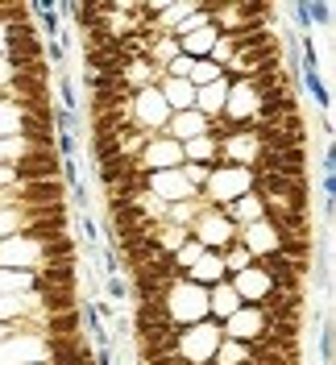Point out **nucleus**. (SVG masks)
<instances>
[{
	"mask_svg": "<svg viewBox=\"0 0 336 365\" xmlns=\"http://www.w3.org/2000/svg\"><path fill=\"white\" fill-rule=\"evenodd\" d=\"M162 307H166V316H170L175 328H191V324L208 319V291L195 287V282H187V278H175L166 287V295H162Z\"/></svg>",
	"mask_w": 336,
	"mask_h": 365,
	"instance_id": "1",
	"label": "nucleus"
},
{
	"mask_svg": "<svg viewBox=\"0 0 336 365\" xmlns=\"http://www.w3.org/2000/svg\"><path fill=\"white\" fill-rule=\"evenodd\" d=\"M249 191H253V175H249V170L216 162L200 195H203V204L208 207H228L233 200H241V195H249Z\"/></svg>",
	"mask_w": 336,
	"mask_h": 365,
	"instance_id": "2",
	"label": "nucleus"
},
{
	"mask_svg": "<svg viewBox=\"0 0 336 365\" xmlns=\"http://www.w3.org/2000/svg\"><path fill=\"white\" fill-rule=\"evenodd\" d=\"M220 324H212V319H200V324H191V328H179V341H175V353H179L187 365H208L212 361V353L220 349Z\"/></svg>",
	"mask_w": 336,
	"mask_h": 365,
	"instance_id": "3",
	"label": "nucleus"
},
{
	"mask_svg": "<svg viewBox=\"0 0 336 365\" xmlns=\"http://www.w3.org/2000/svg\"><path fill=\"white\" fill-rule=\"evenodd\" d=\"M166 120H170V108H166V100L158 96V88H141L133 91V100H129V129H141V133H162L166 129Z\"/></svg>",
	"mask_w": 336,
	"mask_h": 365,
	"instance_id": "4",
	"label": "nucleus"
},
{
	"mask_svg": "<svg viewBox=\"0 0 336 365\" xmlns=\"http://www.w3.org/2000/svg\"><path fill=\"white\" fill-rule=\"evenodd\" d=\"M191 237L200 241L203 250L224 253L228 245H237V225H233V220H224L220 207H203L200 216H195V225H191Z\"/></svg>",
	"mask_w": 336,
	"mask_h": 365,
	"instance_id": "5",
	"label": "nucleus"
},
{
	"mask_svg": "<svg viewBox=\"0 0 336 365\" xmlns=\"http://www.w3.org/2000/svg\"><path fill=\"white\" fill-rule=\"evenodd\" d=\"M71 232V220H67V207H46V212H21V232L25 241L34 245H46L54 237H67Z\"/></svg>",
	"mask_w": 336,
	"mask_h": 365,
	"instance_id": "6",
	"label": "nucleus"
},
{
	"mask_svg": "<svg viewBox=\"0 0 336 365\" xmlns=\"http://www.w3.org/2000/svg\"><path fill=\"white\" fill-rule=\"evenodd\" d=\"M249 175H253V179H258V175H278V179H312V175H307V150H262Z\"/></svg>",
	"mask_w": 336,
	"mask_h": 365,
	"instance_id": "7",
	"label": "nucleus"
},
{
	"mask_svg": "<svg viewBox=\"0 0 336 365\" xmlns=\"http://www.w3.org/2000/svg\"><path fill=\"white\" fill-rule=\"evenodd\" d=\"M137 166L146 170V175H162V170H179L183 166V145L179 141H170L166 133H154L146 145H141V154H137Z\"/></svg>",
	"mask_w": 336,
	"mask_h": 365,
	"instance_id": "8",
	"label": "nucleus"
},
{
	"mask_svg": "<svg viewBox=\"0 0 336 365\" xmlns=\"http://www.w3.org/2000/svg\"><path fill=\"white\" fill-rule=\"evenodd\" d=\"M0 365H46V344H42V336L17 332V336L0 341Z\"/></svg>",
	"mask_w": 336,
	"mask_h": 365,
	"instance_id": "9",
	"label": "nucleus"
},
{
	"mask_svg": "<svg viewBox=\"0 0 336 365\" xmlns=\"http://www.w3.org/2000/svg\"><path fill=\"white\" fill-rule=\"evenodd\" d=\"M42 291H79V257L42 266L34 274V295H42Z\"/></svg>",
	"mask_w": 336,
	"mask_h": 365,
	"instance_id": "10",
	"label": "nucleus"
},
{
	"mask_svg": "<svg viewBox=\"0 0 336 365\" xmlns=\"http://www.w3.org/2000/svg\"><path fill=\"white\" fill-rule=\"evenodd\" d=\"M262 332H266V316H262L258 307H241L237 316H228L220 324V336H224V341H237V344L258 341Z\"/></svg>",
	"mask_w": 336,
	"mask_h": 365,
	"instance_id": "11",
	"label": "nucleus"
},
{
	"mask_svg": "<svg viewBox=\"0 0 336 365\" xmlns=\"http://www.w3.org/2000/svg\"><path fill=\"white\" fill-rule=\"evenodd\" d=\"M237 245H245V250L253 253V262H258V257H266V253H278V228L270 225V220L245 225V228H237Z\"/></svg>",
	"mask_w": 336,
	"mask_h": 365,
	"instance_id": "12",
	"label": "nucleus"
},
{
	"mask_svg": "<svg viewBox=\"0 0 336 365\" xmlns=\"http://www.w3.org/2000/svg\"><path fill=\"white\" fill-rule=\"evenodd\" d=\"M228 282H233V291H237V299H241L245 307H258V303H262V299H266L270 291H274V287L266 282V274L258 270V266H249V270L233 274Z\"/></svg>",
	"mask_w": 336,
	"mask_h": 365,
	"instance_id": "13",
	"label": "nucleus"
},
{
	"mask_svg": "<svg viewBox=\"0 0 336 365\" xmlns=\"http://www.w3.org/2000/svg\"><path fill=\"white\" fill-rule=\"evenodd\" d=\"M245 303L237 299V291H233V282L224 278V282H216V287H208V319L212 324H224L228 316H237Z\"/></svg>",
	"mask_w": 336,
	"mask_h": 365,
	"instance_id": "14",
	"label": "nucleus"
},
{
	"mask_svg": "<svg viewBox=\"0 0 336 365\" xmlns=\"http://www.w3.org/2000/svg\"><path fill=\"white\" fill-rule=\"evenodd\" d=\"M158 96L166 100V108H170V116L175 113H191L195 108V88L187 83V79H158Z\"/></svg>",
	"mask_w": 336,
	"mask_h": 365,
	"instance_id": "15",
	"label": "nucleus"
},
{
	"mask_svg": "<svg viewBox=\"0 0 336 365\" xmlns=\"http://www.w3.org/2000/svg\"><path fill=\"white\" fill-rule=\"evenodd\" d=\"M183 278H187V282H195V287H203V291H208V287H216V282H224L228 274H224V262H220V253L203 250V253H200V262H195L191 270L183 274Z\"/></svg>",
	"mask_w": 336,
	"mask_h": 365,
	"instance_id": "16",
	"label": "nucleus"
},
{
	"mask_svg": "<svg viewBox=\"0 0 336 365\" xmlns=\"http://www.w3.org/2000/svg\"><path fill=\"white\" fill-rule=\"evenodd\" d=\"M162 133L183 145V141H191V137H203V133H208V116H200L195 108H191V113H175L170 120H166V129H162Z\"/></svg>",
	"mask_w": 336,
	"mask_h": 365,
	"instance_id": "17",
	"label": "nucleus"
},
{
	"mask_svg": "<svg viewBox=\"0 0 336 365\" xmlns=\"http://www.w3.org/2000/svg\"><path fill=\"white\" fill-rule=\"evenodd\" d=\"M162 71L150 63V58H125V71H121V83L129 91H141V88H158Z\"/></svg>",
	"mask_w": 336,
	"mask_h": 365,
	"instance_id": "18",
	"label": "nucleus"
},
{
	"mask_svg": "<svg viewBox=\"0 0 336 365\" xmlns=\"http://www.w3.org/2000/svg\"><path fill=\"white\" fill-rule=\"evenodd\" d=\"M224 96H228V79H216V83H208V88H195V113L200 116H220L224 113Z\"/></svg>",
	"mask_w": 336,
	"mask_h": 365,
	"instance_id": "19",
	"label": "nucleus"
},
{
	"mask_svg": "<svg viewBox=\"0 0 336 365\" xmlns=\"http://www.w3.org/2000/svg\"><path fill=\"white\" fill-rule=\"evenodd\" d=\"M216 29L212 25H203V29H195V34H187V38H179V50L187 54V58H208L212 54V46H216Z\"/></svg>",
	"mask_w": 336,
	"mask_h": 365,
	"instance_id": "20",
	"label": "nucleus"
},
{
	"mask_svg": "<svg viewBox=\"0 0 336 365\" xmlns=\"http://www.w3.org/2000/svg\"><path fill=\"white\" fill-rule=\"evenodd\" d=\"M183 162L216 166V141H212V137H191V141H183Z\"/></svg>",
	"mask_w": 336,
	"mask_h": 365,
	"instance_id": "21",
	"label": "nucleus"
},
{
	"mask_svg": "<svg viewBox=\"0 0 336 365\" xmlns=\"http://www.w3.org/2000/svg\"><path fill=\"white\" fill-rule=\"evenodd\" d=\"M179 54H183V50H179V42H175L170 34H158L154 46H150V63H154L158 71H166L175 58H179Z\"/></svg>",
	"mask_w": 336,
	"mask_h": 365,
	"instance_id": "22",
	"label": "nucleus"
},
{
	"mask_svg": "<svg viewBox=\"0 0 336 365\" xmlns=\"http://www.w3.org/2000/svg\"><path fill=\"white\" fill-rule=\"evenodd\" d=\"M220 75L224 71L216 67L212 58H195V63H191V75H187V83H191V88H208V83H216Z\"/></svg>",
	"mask_w": 336,
	"mask_h": 365,
	"instance_id": "23",
	"label": "nucleus"
},
{
	"mask_svg": "<svg viewBox=\"0 0 336 365\" xmlns=\"http://www.w3.org/2000/svg\"><path fill=\"white\" fill-rule=\"evenodd\" d=\"M220 262H224V274L233 278V274H241V270L253 266V253H249L245 245H228V250L220 253Z\"/></svg>",
	"mask_w": 336,
	"mask_h": 365,
	"instance_id": "24",
	"label": "nucleus"
},
{
	"mask_svg": "<svg viewBox=\"0 0 336 365\" xmlns=\"http://www.w3.org/2000/svg\"><path fill=\"white\" fill-rule=\"evenodd\" d=\"M200 253H203V245L195 241V237H187L179 250L170 253V262H175V270H179V274H187L191 266H195V262H200Z\"/></svg>",
	"mask_w": 336,
	"mask_h": 365,
	"instance_id": "25",
	"label": "nucleus"
},
{
	"mask_svg": "<svg viewBox=\"0 0 336 365\" xmlns=\"http://www.w3.org/2000/svg\"><path fill=\"white\" fill-rule=\"evenodd\" d=\"M299 75H303V88L312 91V100L320 104V108H324V113H328V104H332V100H328V83L320 79V71H312V67H299Z\"/></svg>",
	"mask_w": 336,
	"mask_h": 365,
	"instance_id": "26",
	"label": "nucleus"
},
{
	"mask_svg": "<svg viewBox=\"0 0 336 365\" xmlns=\"http://www.w3.org/2000/svg\"><path fill=\"white\" fill-rule=\"evenodd\" d=\"M104 303H112V307H121V303H129V282L121 278V274H108L104 278Z\"/></svg>",
	"mask_w": 336,
	"mask_h": 365,
	"instance_id": "27",
	"label": "nucleus"
},
{
	"mask_svg": "<svg viewBox=\"0 0 336 365\" xmlns=\"http://www.w3.org/2000/svg\"><path fill=\"white\" fill-rule=\"evenodd\" d=\"M25 154H29V145H25L21 137H0V166H13Z\"/></svg>",
	"mask_w": 336,
	"mask_h": 365,
	"instance_id": "28",
	"label": "nucleus"
},
{
	"mask_svg": "<svg viewBox=\"0 0 336 365\" xmlns=\"http://www.w3.org/2000/svg\"><path fill=\"white\" fill-rule=\"evenodd\" d=\"M303 17H307V29H315V25L332 21V9H328L324 0H303Z\"/></svg>",
	"mask_w": 336,
	"mask_h": 365,
	"instance_id": "29",
	"label": "nucleus"
},
{
	"mask_svg": "<svg viewBox=\"0 0 336 365\" xmlns=\"http://www.w3.org/2000/svg\"><path fill=\"white\" fill-rule=\"evenodd\" d=\"M233 54H237V46H233V38H216V46H212V54H208V58H212V63H216V67H228V63H233Z\"/></svg>",
	"mask_w": 336,
	"mask_h": 365,
	"instance_id": "30",
	"label": "nucleus"
},
{
	"mask_svg": "<svg viewBox=\"0 0 336 365\" xmlns=\"http://www.w3.org/2000/svg\"><path fill=\"white\" fill-rule=\"evenodd\" d=\"M58 100H63V104H58L63 113H75V108H79V100H75V79H71V75H58Z\"/></svg>",
	"mask_w": 336,
	"mask_h": 365,
	"instance_id": "31",
	"label": "nucleus"
},
{
	"mask_svg": "<svg viewBox=\"0 0 336 365\" xmlns=\"http://www.w3.org/2000/svg\"><path fill=\"white\" fill-rule=\"evenodd\" d=\"M17 232H21V212L4 207V212H0V241H9V237H17Z\"/></svg>",
	"mask_w": 336,
	"mask_h": 365,
	"instance_id": "32",
	"label": "nucleus"
},
{
	"mask_svg": "<svg viewBox=\"0 0 336 365\" xmlns=\"http://www.w3.org/2000/svg\"><path fill=\"white\" fill-rule=\"evenodd\" d=\"M332 195H336L332 170H320V204H324V212H332Z\"/></svg>",
	"mask_w": 336,
	"mask_h": 365,
	"instance_id": "33",
	"label": "nucleus"
},
{
	"mask_svg": "<svg viewBox=\"0 0 336 365\" xmlns=\"http://www.w3.org/2000/svg\"><path fill=\"white\" fill-rule=\"evenodd\" d=\"M75 225H79V237H83L88 245H96V237H100V228H96V216H91V212H79V220H75Z\"/></svg>",
	"mask_w": 336,
	"mask_h": 365,
	"instance_id": "34",
	"label": "nucleus"
},
{
	"mask_svg": "<svg viewBox=\"0 0 336 365\" xmlns=\"http://www.w3.org/2000/svg\"><path fill=\"white\" fill-rule=\"evenodd\" d=\"M100 257H104V278H108V274H125V262H121V253L112 250V245H104Z\"/></svg>",
	"mask_w": 336,
	"mask_h": 365,
	"instance_id": "35",
	"label": "nucleus"
},
{
	"mask_svg": "<svg viewBox=\"0 0 336 365\" xmlns=\"http://www.w3.org/2000/svg\"><path fill=\"white\" fill-rule=\"evenodd\" d=\"M320 361L332 365V328H328V324L320 328Z\"/></svg>",
	"mask_w": 336,
	"mask_h": 365,
	"instance_id": "36",
	"label": "nucleus"
},
{
	"mask_svg": "<svg viewBox=\"0 0 336 365\" xmlns=\"http://www.w3.org/2000/svg\"><path fill=\"white\" fill-rule=\"evenodd\" d=\"M137 365H187L179 353H162V357H150V361H137Z\"/></svg>",
	"mask_w": 336,
	"mask_h": 365,
	"instance_id": "37",
	"label": "nucleus"
},
{
	"mask_svg": "<svg viewBox=\"0 0 336 365\" xmlns=\"http://www.w3.org/2000/svg\"><path fill=\"white\" fill-rule=\"evenodd\" d=\"M9 79H13V71H9V63H4V58H0V91H4V83H9Z\"/></svg>",
	"mask_w": 336,
	"mask_h": 365,
	"instance_id": "38",
	"label": "nucleus"
},
{
	"mask_svg": "<svg viewBox=\"0 0 336 365\" xmlns=\"http://www.w3.org/2000/svg\"><path fill=\"white\" fill-rule=\"evenodd\" d=\"M4 187H13V175H9V166H0V191Z\"/></svg>",
	"mask_w": 336,
	"mask_h": 365,
	"instance_id": "39",
	"label": "nucleus"
}]
</instances>
